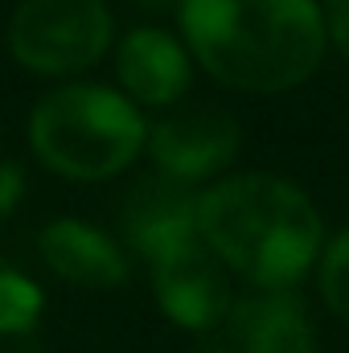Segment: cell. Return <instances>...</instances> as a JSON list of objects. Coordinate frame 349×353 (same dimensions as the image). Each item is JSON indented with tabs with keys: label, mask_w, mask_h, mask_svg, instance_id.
Here are the masks:
<instances>
[{
	"label": "cell",
	"mask_w": 349,
	"mask_h": 353,
	"mask_svg": "<svg viewBox=\"0 0 349 353\" xmlns=\"http://www.w3.org/2000/svg\"><path fill=\"white\" fill-rule=\"evenodd\" d=\"M21 197H25V169L17 161H0V218H8Z\"/></svg>",
	"instance_id": "obj_13"
},
{
	"label": "cell",
	"mask_w": 349,
	"mask_h": 353,
	"mask_svg": "<svg viewBox=\"0 0 349 353\" xmlns=\"http://www.w3.org/2000/svg\"><path fill=\"white\" fill-rule=\"evenodd\" d=\"M152 292L161 312L181 329H214L218 321L230 316L226 275L206 243H193L152 267Z\"/></svg>",
	"instance_id": "obj_7"
},
{
	"label": "cell",
	"mask_w": 349,
	"mask_h": 353,
	"mask_svg": "<svg viewBox=\"0 0 349 353\" xmlns=\"http://www.w3.org/2000/svg\"><path fill=\"white\" fill-rule=\"evenodd\" d=\"M119 83L144 107H169L189 90V54L165 29H132L119 41Z\"/></svg>",
	"instance_id": "obj_9"
},
{
	"label": "cell",
	"mask_w": 349,
	"mask_h": 353,
	"mask_svg": "<svg viewBox=\"0 0 349 353\" xmlns=\"http://www.w3.org/2000/svg\"><path fill=\"white\" fill-rule=\"evenodd\" d=\"M181 29L218 83L251 94L312 79L329 41L317 0H181Z\"/></svg>",
	"instance_id": "obj_1"
},
{
	"label": "cell",
	"mask_w": 349,
	"mask_h": 353,
	"mask_svg": "<svg viewBox=\"0 0 349 353\" xmlns=\"http://www.w3.org/2000/svg\"><path fill=\"white\" fill-rule=\"evenodd\" d=\"M41 321V288L12 267H0V341L29 337Z\"/></svg>",
	"instance_id": "obj_11"
},
{
	"label": "cell",
	"mask_w": 349,
	"mask_h": 353,
	"mask_svg": "<svg viewBox=\"0 0 349 353\" xmlns=\"http://www.w3.org/2000/svg\"><path fill=\"white\" fill-rule=\"evenodd\" d=\"M136 4H144V8H165V4H173V0H136Z\"/></svg>",
	"instance_id": "obj_15"
},
{
	"label": "cell",
	"mask_w": 349,
	"mask_h": 353,
	"mask_svg": "<svg viewBox=\"0 0 349 353\" xmlns=\"http://www.w3.org/2000/svg\"><path fill=\"white\" fill-rule=\"evenodd\" d=\"M37 247H41V259L54 275H62L66 283H79V288H119L128 279V259L123 251L99 234L87 222H74V218H58L50 222L41 234H37Z\"/></svg>",
	"instance_id": "obj_8"
},
{
	"label": "cell",
	"mask_w": 349,
	"mask_h": 353,
	"mask_svg": "<svg viewBox=\"0 0 349 353\" xmlns=\"http://www.w3.org/2000/svg\"><path fill=\"white\" fill-rule=\"evenodd\" d=\"M148 152L161 176L193 185L222 173L239 152V123L222 107H185L161 119L148 136Z\"/></svg>",
	"instance_id": "obj_5"
},
{
	"label": "cell",
	"mask_w": 349,
	"mask_h": 353,
	"mask_svg": "<svg viewBox=\"0 0 349 353\" xmlns=\"http://www.w3.org/2000/svg\"><path fill=\"white\" fill-rule=\"evenodd\" d=\"M29 144L46 169L70 181L123 173L148 144L140 111L107 87H58L29 115Z\"/></svg>",
	"instance_id": "obj_3"
},
{
	"label": "cell",
	"mask_w": 349,
	"mask_h": 353,
	"mask_svg": "<svg viewBox=\"0 0 349 353\" xmlns=\"http://www.w3.org/2000/svg\"><path fill=\"white\" fill-rule=\"evenodd\" d=\"M197 234L210 255L271 292H288L321 255L312 201L271 173H243L197 197Z\"/></svg>",
	"instance_id": "obj_2"
},
{
	"label": "cell",
	"mask_w": 349,
	"mask_h": 353,
	"mask_svg": "<svg viewBox=\"0 0 349 353\" xmlns=\"http://www.w3.org/2000/svg\"><path fill=\"white\" fill-rule=\"evenodd\" d=\"M321 296L341 321H349V230H341L329 243L321 259Z\"/></svg>",
	"instance_id": "obj_12"
},
{
	"label": "cell",
	"mask_w": 349,
	"mask_h": 353,
	"mask_svg": "<svg viewBox=\"0 0 349 353\" xmlns=\"http://www.w3.org/2000/svg\"><path fill=\"white\" fill-rule=\"evenodd\" d=\"M239 353H317V333L304 300L292 292H263L230 312Z\"/></svg>",
	"instance_id": "obj_10"
},
{
	"label": "cell",
	"mask_w": 349,
	"mask_h": 353,
	"mask_svg": "<svg viewBox=\"0 0 349 353\" xmlns=\"http://www.w3.org/2000/svg\"><path fill=\"white\" fill-rule=\"evenodd\" d=\"M325 33L333 37V46L349 58V0H325Z\"/></svg>",
	"instance_id": "obj_14"
},
{
	"label": "cell",
	"mask_w": 349,
	"mask_h": 353,
	"mask_svg": "<svg viewBox=\"0 0 349 353\" xmlns=\"http://www.w3.org/2000/svg\"><path fill=\"white\" fill-rule=\"evenodd\" d=\"M111 46L103 0H21L8 21V50L33 74H79Z\"/></svg>",
	"instance_id": "obj_4"
},
{
	"label": "cell",
	"mask_w": 349,
	"mask_h": 353,
	"mask_svg": "<svg viewBox=\"0 0 349 353\" xmlns=\"http://www.w3.org/2000/svg\"><path fill=\"white\" fill-rule=\"evenodd\" d=\"M123 239L148 259V263H165L177 251L201 243L197 234V197L189 193V185H177L169 176H148L140 181L128 201H123Z\"/></svg>",
	"instance_id": "obj_6"
}]
</instances>
